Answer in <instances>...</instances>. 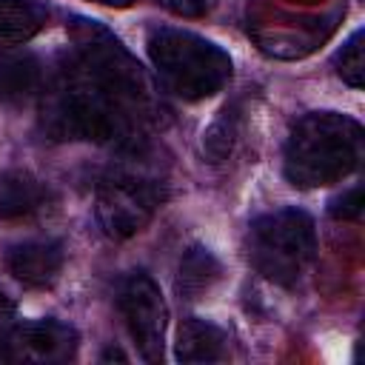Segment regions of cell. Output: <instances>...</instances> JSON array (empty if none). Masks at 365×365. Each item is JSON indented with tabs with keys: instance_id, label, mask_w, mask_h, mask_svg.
<instances>
[{
	"instance_id": "ac0fdd59",
	"label": "cell",
	"mask_w": 365,
	"mask_h": 365,
	"mask_svg": "<svg viewBox=\"0 0 365 365\" xmlns=\"http://www.w3.org/2000/svg\"><path fill=\"white\" fill-rule=\"evenodd\" d=\"M14 325V302L0 291V342L6 339V334L11 331Z\"/></svg>"
},
{
	"instance_id": "9c48e42d",
	"label": "cell",
	"mask_w": 365,
	"mask_h": 365,
	"mask_svg": "<svg viewBox=\"0 0 365 365\" xmlns=\"http://www.w3.org/2000/svg\"><path fill=\"white\" fill-rule=\"evenodd\" d=\"M9 274L26 288H48L63 268V245L57 240H31L11 245L6 254Z\"/></svg>"
},
{
	"instance_id": "4fadbf2b",
	"label": "cell",
	"mask_w": 365,
	"mask_h": 365,
	"mask_svg": "<svg viewBox=\"0 0 365 365\" xmlns=\"http://www.w3.org/2000/svg\"><path fill=\"white\" fill-rule=\"evenodd\" d=\"M48 20L46 6L34 0H0V46L29 43Z\"/></svg>"
},
{
	"instance_id": "30bf717a",
	"label": "cell",
	"mask_w": 365,
	"mask_h": 365,
	"mask_svg": "<svg viewBox=\"0 0 365 365\" xmlns=\"http://www.w3.org/2000/svg\"><path fill=\"white\" fill-rule=\"evenodd\" d=\"M51 202V188L29 171L0 174V220H29L46 211Z\"/></svg>"
},
{
	"instance_id": "6da1fadb",
	"label": "cell",
	"mask_w": 365,
	"mask_h": 365,
	"mask_svg": "<svg viewBox=\"0 0 365 365\" xmlns=\"http://www.w3.org/2000/svg\"><path fill=\"white\" fill-rule=\"evenodd\" d=\"M40 125L51 140H88L140 151L145 123L128 111L74 54L40 91Z\"/></svg>"
},
{
	"instance_id": "5bb4252c",
	"label": "cell",
	"mask_w": 365,
	"mask_h": 365,
	"mask_svg": "<svg viewBox=\"0 0 365 365\" xmlns=\"http://www.w3.org/2000/svg\"><path fill=\"white\" fill-rule=\"evenodd\" d=\"M217 279H220V262L214 259V254L200 245L188 248L180 262V279H177V291L182 294V299H200Z\"/></svg>"
},
{
	"instance_id": "5b68a950",
	"label": "cell",
	"mask_w": 365,
	"mask_h": 365,
	"mask_svg": "<svg viewBox=\"0 0 365 365\" xmlns=\"http://www.w3.org/2000/svg\"><path fill=\"white\" fill-rule=\"evenodd\" d=\"M317 254L314 220L299 208L262 214L248 228V259L268 282L297 285Z\"/></svg>"
},
{
	"instance_id": "7a4b0ae2",
	"label": "cell",
	"mask_w": 365,
	"mask_h": 365,
	"mask_svg": "<svg viewBox=\"0 0 365 365\" xmlns=\"http://www.w3.org/2000/svg\"><path fill=\"white\" fill-rule=\"evenodd\" d=\"M362 125L336 111H311L288 134L282 151L285 180L297 188L339 182L362 163Z\"/></svg>"
},
{
	"instance_id": "277c9868",
	"label": "cell",
	"mask_w": 365,
	"mask_h": 365,
	"mask_svg": "<svg viewBox=\"0 0 365 365\" xmlns=\"http://www.w3.org/2000/svg\"><path fill=\"white\" fill-rule=\"evenodd\" d=\"M71 34V54L128 108L134 111L145 125L157 120L163 111L160 94L145 74V68L137 63V57L97 20L86 17H71L68 23Z\"/></svg>"
},
{
	"instance_id": "8992f818",
	"label": "cell",
	"mask_w": 365,
	"mask_h": 365,
	"mask_svg": "<svg viewBox=\"0 0 365 365\" xmlns=\"http://www.w3.org/2000/svg\"><path fill=\"white\" fill-rule=\"evenodd\" d=\"M160 202H163L160 180L134 168H117L100 180L94 214L106 237L128 240L151 222Z\"/></svg>"
},
{
	"instance_id": "e0dca14e",
	"label": "cell",
	"mask_w": 365,
	"mask_h": 365,
	"mask_svg": "<svg viewBox=\"0 0 365 365\" xmlns=\"http://www.w3.org/2000/svg\"><path fill=\"white\" fill-rule=\"evenodd\" d=\"M157 3L180 17H205L217 6V0H157Z\"/></svg>"
},
{
	"instance_id": "2e32d148",
	"label": "cell",
	"mask_w": 365,
	"mask_h": 365,
	"mask_svg": "<svg viewBox=\"0 0 365 365\" xmlns=\"http://www.w3.org/2000/svg\"><path fill=\"white\" fill-rule=\"evenodd\" d=\"M331 214L336 220H359V214H362V185H351L336 200H331Z\"/></svg>"
},
{
	"instance_id": "d6986e66",
	"label": "cell",
	"mask_w": 365,
	"mask_h": 365,
	"mask_svg": "<svg viewBox=\"0 0 365 365\" xmlns=\"http://www.w3.org/2000/svg\"><path fill=\"white\" fill-rule=\"evenodd\" d=\"M91 3H100V6H114V9H125V6H131L134 0H91Z\"/></svg>"
},
{
	"instance_id": "8fae6325",
	"label": "cell",
	"mask_w": 365,
	"mask_h": 365,
	"mask_svg": "<svg viewBox=\"0 0 365 365\" xmlns=\"http://www.w3.org/2000/svg\"><path fill=\"white\" fill-rule=\"evenodd\" d=\"M228 354V334L208 319L188 317L177 334L174 356L180 362H220Z\"/></svg>"
},
{
	"instance_id": "9a60e30c",
	"label": "cell",
	"mask_w": 365,
	"mask_h": 365,
	"mask_svg": "<svg viewBox=\"0 0 365 365\" xmlns=\"http://www.w3.org/2000/svg\"><path fill=\"white\" fill-rule=\"evenodd\" d=\"M336 74L351 86V88H362L365 83V60H362V29H356L348 43L342 46V51L336 54Z\"/></svg>"
},
{
	"instance_id": "7c38bea8",
	"label": "cell",
	"mask_w": 365,
	"mask_h": 365,
	"mask_svg": "<svg viewBox=\"0 0 365 365\" xmlns=\"http://www.w3.org/2000/svg\"><path fill=\"white\" fill-rule=\"evenodd\" d=\"M43 91V68L31 54L0 60V100L20 106Z\"/></svg>"
},
{
	"instance_id": "3957f363",
	"label": "cell",
	"mask_w": 365,
	"mask_h": 365,
	"mask_svg": "<svg viewBox=\"0 0 365 365\" xmlns=\"http://www.w3.org/2000/svg\"><path fill=\"white\" fill-rule=\"evenodd\" d=\"M160 83L180 100L197 103L222 91L234 74L228 51L185 29H151L145 40Z\"/></svg>"
},
{
	"instance_id": "ba28073f",
	"label": "cell",
	"mask_w": 365,
	"mask_h": 365,
	"mask_svg": "<svg viewBox=\"0 0 365 365\" xmlns=\"http://www.w3.org/2000/svg\"><path fill=\"white\" fill-rule=\"evenodd\" d=\"M77 331L60 319H31L14 322L0 342V359L29 362V365H60L77 354Z\"/></svg>"
},
{
	"instance_id": "52a82bcc",
	"label": "cell",
	"mask_w": 365,
	"mask_h": 365,
	"mask_svg": "<svg viewBox=\"0 0 365 365\" xmlns=\"http://www.w3.org/2000/svg\"><path fill=\"white\" fill-rule=\"evenodd\" d=\"M117 305L140 356L145 362H160L168 325V308L160 294V285L145 271H134L123 279Z\"/></svg>"
}]
</instances>
